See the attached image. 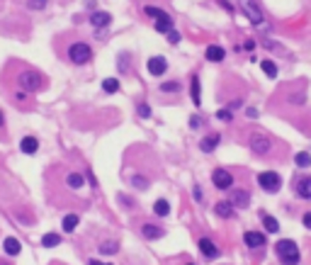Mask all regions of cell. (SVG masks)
<instances>
[{"instance_id": "6da1fadb", "label": "cell", "mask_w": 311, "mask_h": 265, "mask_svg": "<svg viewBox=\"0 0 311 265\" xmlns=\"http://www.w3.org/2000/svg\"><path fill=\"white\" fill-rule=\"evenodd\" d=\"M275 253H277V258H280L284 265H296V263H299V248H296V243L289 241V238H282V241L275 246Z\"/></svg>"}, {"instance_id": "7a4b0ae2", "label": "cell", "mask_w": 311, "mask_h": 265, "mask_svg": "<svg viewBox=\"0 0 311 265\" xmlns=\"http://www.w3.org/2000/svg\"><path fill=\"white\" fill-rule=\"evenodd\" d=\"M68 59H71L76 66H83V64H88V61L93 59V49H90L85 42H76V44L68 47Z\"/></svg>"}, {"instance_id": "3957f363", "label": "cell", "mask_w": 311, "mask_h": 265, "mask_svg": "<svg viewBox=\"0 0 311 265\" xmlns=\"http://www.w3.org/2000/svg\"><path fill=\"white\" fill-rule=\"evenodd\" d=\"M20 88L22 90H30V93H37L42 85H44V78L39 76V71H22L20 78H17Z\"/></svg>"}, {"instance_id": "277c9868", "label": "cell", "mask_w": 311, "mask_h": 265, "mask_svg": "<svg viewBox=\"0 0 311 265\" xmlns=\"http://www.w3.org/2000/svg\"><path fill=\"white\" fill-rule=\"evenodd\" d=\"M238 5H241V10L246 13V17H248L253 25H263L265 15H263V10H260V5L255 3V0H238Z\"/></svg>"}, {"instance_id": "5b68a950", "label": "cell", "mask_w": 311, "mask_h": 265, "mask_svg": "<svg viewBox=\"0 0 311 265\" xmlns=\"http://www.w3.org/2000/svg\"><path fill=\"white\" fill-rule=\"evenodd\" d=\"M280 182H282V178H280L275 170H265V173L258 175V185H260L265 192H277V190H280Z\"/></svg>"}, {"instance_id": "8992f818", "label": "cell", "mask_w": 311, "mask_h": 265, "mask_svg": "<svg viewBox=\"0 0 311 265\" xmlns=\"http://www.w3.org/2000/svg\"><path fill=\"white\" fill-rule=\"evenodd\" d=\"M212 182H214V187H219V190H231V187H233V175H231L226 168H217V170L212 173Z\"/></svg>"}, {"instance_id": "52a82bcc", "label": "cell", "mask_w": 311, "mask_h": 265, "mask_svg": "<svg viewBox=\"0 0 311 265\" xmlns=\"http://www.w3.org/2000/svg\"><path fill=\"white\" fill-rule=\"evenodd\" d=\"M272 149V141L263 134H253L250 136V151L258 153V156H267V151Z\"/></svg>"}, {"instance_id": "ba28073f", "label": "cell", "mask_w": 311, "mask_h": 265, "mask_svg": "<svg viewBox=\"0 0 311 265\" xmlns=\"http://www.w3.org/2000/svg\"><path fill=\"white\" fill-rule=\"evenodd\" d=\"M166 71H168V61H166L163 56L148 59V73H151V76H163Z\"/></svg>"}, {"instance_id": "9c48e42d", "label": "cell", "mask_w": 311, "mask_h": 265, "mask_svg": "<svg viewBox=\"0 0 311 265\" xmlns=\"http://www.w3.org/2000/svg\"><path fill=\"white\" fill-rule=\"evenodd\" d=\"M243 241H246L248 248H263L265 246V236L258 233V231H246L243 233Z\"/></svg>"}, {"instance_id": "30bf717a", "label": "cell", "mask_w": 311, "mask_h": 265, "mask_svg": "<svg viewBox=\"0 0 311 265\" xmlns=\"http://www.w3.org/2000/svg\"><path fill=\"white\" fill-rule=\"evenodd\" d=\"M296 197L301 199H311V175L296 180Z\"/></svg>"}, {"instance_id": "8fae6325", "label": "cell", "mask_w": 311, "mask_h": 265, "mask_svg": "<svg viewBox=\"0 0 311 265\" xmlns=\"http://www.w3.org/2000/svg\"><path fill=\"white\" fill-rule=\"evenodd\" d=\"M171 30H173V20H171V15H168V13H163V10H161V15L156 17V32H166V34H168Z\"/></svg>"}, {"instance_id": "7c38bea8", "label": "cell", "mask_w": 311, "mask_h": 265, "mask_svg": "<svg viewBox=\"0 0 311 265\" xmlns=\"http://www.w3.org/2000/svg\"><path fill=\"white\" fill-rule=\"evenodd\" d=\"M112 22V15L109 13H93L90 15V25L95 27V30H102V27H107Z\"/></svg>"}, {"instance_id": "4fadbf2b", "label": "cell", "mask_w": 311, "mask_h": 265, "mask_svg": "<svg viewBox=\"0 0 311 265\" xmlns=\"http://www.w3.org/2000/svg\"><path fill=\"white\" fill-rule=\"evenodd\" d=\"M200 250H202V255L209 258V260L219 255V248H217L214 241H209V238H200Z\"/></svg>"}, {"instance_id": "5bb4252c", "label": "cell", "mask_w": 311, "mask_h": 265, "mask_svg": "<svg viewBox=\"0 0 311 265\" xmlns=\"http://www.w3.org/2000/svg\"><path fill=\"white\" fill-rule=\"evenodd\" d=\"M219 139H221L219 134H209V136H204V139L200 141V149H202L204 153H212V151L219 146Z\"/></svg>"}, {"instance_id": "9a60e30c", "label": "cell", "mask_w": 311, "mask_h": 265, "mask_svg": "<svg viewBox=\"0 0 311 265\" xmlns=\"http://www.w3.org/2000/svg\"><path fill=\"white\" fill-rule=\"evenodd\" d=\"M141 233L153 241V238H161V236H163V229L156 226V224H141Z\"/></svg>"}, {"instance_id": "2e32d148", "label": "cell", "mask_w": 311, "mask_h": 265, "mask_svg": "<svg viewBox=\"0 0 311 265\" xmlns=\"http://www.w3.org/2000/svg\"><path fill=\"white\" fill-rule=\"evenodd\" d=\"M233 202H217V207H214V212L221 216V219H231L233 216Z\"/></svg>"}, {"instance_id": "e0dca14e", "label": "cell", "mask_w": 311, "mask_h": 265, "mask_svg": "<svg viewBox=\"0 0 311 265\" xmlns=\"http://www.w3.org/2000/svg\"><path fill=\"white\" fill-rule=\"evenodd\" d=\"M224 56H226V51H224L221 47H217V44L207 47V61H214V64H219V61H224Z\"/></svg>"}, {"instance_id": "ac0fdd59", "label": "cell", "mask_w": 311, "mask_h": 265, "mask_svg": "<svg viewBox=\"0 0 311 265\" xmlns=\"http://www.w3.org/2000/svg\"><path fill=\"white\" fill-rule=\"evenodd\" d=\"M20 149H22L25 153H30V156H32V153H37V149H39V141H37L34 136H25V139L20 141Z\"/></svg>"}, {"instance_id": "d6986e66", "label": "cell", "mask_w": 311, "mask_h": 265, "mask_svg": "<svg viewBox=\"0 0 311 265\" xmlns=\"http://www.w3.org/2000/svg\"><path fill=\"white\" fill-rule=\"evenodd\" d=\"M231 202H233L236 207H248V202H250V195H248L246 190H233V195H231Z\"/></svg>"}, {"instance_id": "ffe728a7", "label": "cell", "mask_w": 311, "mask_h": 265, "mask_svg": "<svg viewBox=\"0 0 311 265\" xmlns=\"http://www.w3.org/2000/svg\"><path fill=\"white\" fill-rule=\"evenodd\" d=\"M61 226H63V231H66V233L76 231V226H78V214H66V216H63V221H61Z\"/></svg>"}, {"instance_id": "44dd1931", "label": "cell", "mask_w": 311, "mask_h": 265, "mask_svg": "<svg viewBox=\"0 0 311 265\" xmlns=\"http://www.w3.org/2000/svg\"><path fill=\"white\" fill-rule=\"evenodd\" d=\"M153 212L158 214V216H168V214H171V204H168V199H156Z\"/></svg>"}, {"instance_id": "7402d4cb", "label": "cell", "mask_w": 311, "mask_h": 265, "mask_svg": "<svg viewBox=\"0 0 311 265\" xmlns=\"http://www.w3.org/2000/svg\"><path fill=\"white\" fill-rule=\"evenodd\" d=\"M190 95H192V102L200 107V105H202V98H200V78H197V76H195L192 83H190Z\"/></svg>"}, {"instance_id": "603a6c76", "label": "cell", "mask_w": 311, "mask_h": 265, "mask_svg": "<svg viewBox=\"0 0 311 265\" xmlns=\"http://www.w3.org/2000/svg\"><path fill=\"white\" fill-rule=\"evenodd\" d=\"M83 182H85V180H83V175H80V173H71V175L66 178V185H68L71 190H80V187H83Z\"/></svg>"}, {"instance_id": "cb8c5ba5", "label": "cell", "mask_w": 311, "mask_h": 265, "mask_svg": "<svg viewBox=\"0 0 311 265\" xmlns=\"http://www.w3.org/2000/svg\"><path fill=\"white\" fill-rule=\"evenodd\" d=\"M129 61H131V54H129V51H122L119 59H117V68H119L122 73H129Z\"/></svg>"}, {"instance_id": "d4e9b609", "label": "cell", "mask_w": 311, "mask_h": 265, "mask_svg": "<svg viewBox=\"0 0 311 265\" xmlns=\"http://www.w3.org/2000/svg\"><path fill=\"white\" fill-rule=\"evenodd\" d=\"M20 248H22V246H20V241H17V238H13V236H8V238H5V253H8V255L20 253Z\"/></svg>"}, {"instance_id": "484cf974", "label": "cell", "mask_w": 311, "mask_h": 265, "mask_svg": "<svg viewBox=\"0 0 311 265\" xmlns=\"http://www.w3.org/2000/svg\"><path fill=\"white\" fill-rule=\"evenodd\" d=\"M294 163H296L299 168H309V166H311V153H306V151H299V153L294 156Z\"/></svg>"}, {"instance_id": "4316f807", "label": "cell", "mask_w": 311, "mask_h": 265, "mask_svg": "<svg viewBox=\"0 0 311 265\" xmlns=\"http://www.w3.org/2000/svg\"><path fill=\"white\" fill-rule=\"evenodd\" d=\"M59 243H61V236L59 233H44V238H42V246L44 248H54Z\"/></svg>"}, {"instance_id": "83f0119b", "label": "cell", "mask_w": 311, "mask_h": 265, "mask_svg": "<svg viewBox=\"0 0 311 265\" xmlns=\"http://www.w3.org/2000/svg\"><path fill=\"white\" fill-rule=\"evenodd\" d=\"M102 90L105 93H117L119 90V81L117 78H105L102 81Z\"/></svg>"}, {"instance_id": "f1b7e54d", "label": "cell", "mask_w": 311, "mask_h": 265, "mask_svg": "<svg viewBox=\"0 0 311 265\" xmlns=\"http://www.w3.org/2000/svg\"><path fill=\"white\" fill-rule=\"evenodd\" d=\"M263 224H265V229H267L270 233H277V231H280V224H277L275 216H265V214H263Z\"/></svg>"}, {"instance_id": "f546056e", "label": "cell", "mask_w": 311, "mask_h": 265, "mask_svg": "<svg viewBox=\"0 0 311 265\" xmlns=\"http://www.w3.org/2000/svg\"><path fill=\"white\" fill-rule=\"evenodd\" d=\"M260 66H263V71H265L267 78H275V76H277V66H275L272 61H263Z\"/></svg>"}, {"instance_id": "4dcf8cb0", "label": "cell", "mask_w": 311, "mask_h": 265, "mask_svg": "<svg viewBox=\"0 0 311 265\" xmlns=\"http://www.w3.org/2000/svg\"><path fill=\"white\" fill-rule=\"evenodd\" d=\"M217 117H219L221 122H231V119H233V107L229 105V107H224V110H219V112H217Z\"/></svg>"}, {"instance_id": "1f68e13d", "label": "cell", "mask_w": 311, "mask_h": 265, "mask_svg": "<svg viewBox=\"0 0 311 265\" xmlns=\"http://www.w3.org/2000/svg\"><path fill=\"white\" fill-rule=\"evenodd\" d=\"M117 248H119V246H117L114 241H105V243L100 246V250H102L105 255H112V253H117Z\"/></svg>"}, {"instance_id": "d6a6232c", "label": "cell", "mask_w": 311, "mask_h": 265, "mask_svg": "<svg viewBox=\"0 0 311 265\" xmlns=\"http://www.w3.org/2000/svg\"><path fill=\"white\" fill-rule=\"evenodd\" d=\"M161 90H163V93H178V90H180V83H178V81H173V83H163V85H161Z\"/></svg>"}, {"instance_id": "836d02e7", "label": "cell", "mask_w": 311, "mask_h": 265, "mask_svg": "<svg viewBox=\"0 0 311 265\" xmlns=\"http://www.w3.org/2000/svg\"><path fill=\"white\" fill-rule=\"evenodd\" d=\"M131 182H134L139 190H146V187H148V180H146V178H141V175H134V178H131Z\"/></svg>"}, {"instance_id": "e575fe53", "label": "cell", "mask_w": 311, "mask_h": 265, "mask_svg": "<svg viewBox=\"0 0 311 265\" xmlns=\"http://www.w3.org/2000/svg\"><path fill=\"white\" fill-rule=\"evenodd\" d=\"M143 13H146L148 17H153V20H156V17L161 15V8H153V5H146V8H143Z\"/></svg>"}, {"instance_id": "d590c367", "label": "cell", "mask_w": 311, "mask_h": 265, "mask_svg": "<svg viewBox=\"0 0 311 265\" xmlns=\"http://www.w3.org/2000/svg\"><path fill=\"white\" fill-rule=\"evenodd\" d=\"M32 10H44L47 8V0H30V3H27Z\"/></svg>"}, {"instance_id": "8d00e7d4", "label": "cell", "mask_w": 311, "mask_h": 265, "mask_svg": "<svg viewBox=\"0 0 311 265\" xmlns=\"http://www.w3.org/2000/svg\"><path fill=\"white\" fill-rule=\"evenodd\" d=\"M136 110H139V117H143V119H148V117H151V107H148L146 102H143V105H139Z\"/></svg>"}, {"instance_id": "74e56055", "label": "cell", "mask_w": 311, "mask_h": 265, "mask_svg": "<svg viewBox=\"0 0 311 265\" xmlns=\"http://www.w3.org/2000/svg\"><path fill=\"white\" fill-rule=\"evenodd\" d=\"M168 42H171V44H178V42H180V32H178V30H171V32H168Z\"/></svg>"}, {"instance_id": "f35d334b", "label": "cell", "mask_w": 311, "mask_h": 265, "mask_svg": "<svg viewBox=\"0 0 311 265\" xmlns=\"http://www.w3.org/2000/svg\"><path fill=\"white\" fill-rule=\"evenodd\" d=\"M190 127H192V129H200V127H202V117H195V115H192V117H190Z\"/></svg>"}, {"instance_id": "ab89813d", "label": "cell", "mask_w": 311, "mask_h": 265, "mask_svg": "<svg viewBox=\"0 0 311 265\" xmlns=\"http://www.w3.org/2000/svg\"><path fill=\"white\" fill-rule=\"evenodd\" d=\"M246 117H248V119H255V117H258V110H255V107H248V110H246Z\"/></svg>"}, {"instance_id": "60d3db41", "label": "cell", "mask_w": 311, "mask_h": 265, "mask_svg": "<svg viewBox=\"0 0 311 265\" xmlns=\"http://www.w3.org/2000/svg\"><path fill=\"white\" fill-rule=\"evenodd\" d=\"M301 221H304V226H306V229H311V212H306V214L301 216Z\"/></svg>"}, {"instance_id": "b9f144b4", "label": "cell", "mask_w": 311, "mask_h": 265, "mask_svg": "<svg viewBox=\"0 0 311 265\" xmlns=\"http://www.w3.org/2000/svg\"><path fill=\"white\" fill-rule=\"evenodd\" d=\"M219 5H221L224 10H229V13H233V5L229 3V0H219Z\"/></svg>"}, {"instance_id": "7bdbcfd3", "label": "cell", "mask_w": 311, "mask_h": 265, "mask_svg": "<svg viewBox=\"0 0 311 265\" xmlns=\"http://www.w3.org/2000/svg\"><path fill=\"white\" fill-rule=\"evenodd\" d=\"M192 195H195V199H197V202H202V190H200L197 185H195V190H192Z\"/></svg>"}, {"instance_id": "ee69618b", "label": "cell", "mask_w": 311, "mask_h": 265, "mask_svg": "<svg viewBox=\"0 0 311 265\" xmlns=\"http://www.w3.org/2000/svg\"><path fill=\"white\" fill-rule=\"evenodd\" d=\"M246 49H248V51H253V49H255V42H250V39H248V42H246Z\"/></svg>"}]
</instances>
